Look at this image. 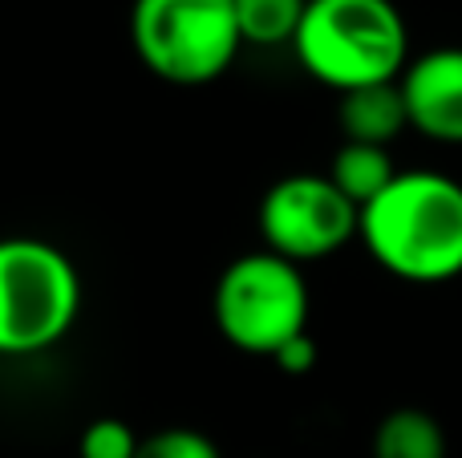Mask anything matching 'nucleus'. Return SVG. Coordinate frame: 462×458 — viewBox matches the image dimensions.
<instances>
[{"mask_svg": "<svg viewBox=\"0 0 462 458\" xmlns=\"http://www.w3.org/2000/svg\"><path fill=\"white\" fill-rule=\"evenodd\" d=\"M304 8H309V0H236L239 37H244V45L255 49L292 45Z\"/></svg>", "mask_w": 462, "mask_h": 458, "instance_id": "9b49d317", "label": "nucleus"}, {"mask_svg": "<svg viewBox=\"0 0 462 458\" xmlns=\"http://www.w3.org/2000/svg\"><path fill=\"white\" fill-rule=\"evenodd\" d=\"M398 86L410 130L439 146H462V45H439L410 57Z\"/></svg>", "mask_w": 462, "mask_h": 458, "instance_id": "0eeeda50", "label": "nucleus"}, {"mask_svg": "<svg viewBox=\"0 0 462 458\" xmlns=\"http://www.w3.org/2000/svg\"><path fill=\"white\" fill-rule=\"evenodd\" d=\"M81 308V276L57 243L32 235L0 240V353L53 349Z\"/></svg>", "mask_w": 462, "mask_h": 458, "instance_id": "7ed1b4c3", "label": "nucleus"}, {"mask_svg": "<svg viewBox=\"0 0 462 458\" xmlns=\"http://www.w3.org/2000/svg\"><path fill=\"white\" fill-rule=\"evenodd\" d=\"M263 248L292 264H317L357 240L361 211L333 187L328 175H284L260 199Z\"/></svg>", "mask_w": 462, "mask_h": 458, "instance_id": "423d86ee", "label": "nucleus"}, {"mask_svg": "<svg viewBox=\"0 0 462 458\" xmlns=\"http://www.w3.org/2000/svg\"><path fill=\"white\" fill-rule=\"evenodd\" d=\"M328 179H333L337 191L361 211L398 179V167H393V154L385 151V146L341 142V151L328 162Z\"/></svg>", "mask_w": 462, "mask_h": 458, "instance_id": "9d476101", "label": "nucleus"}, {"mask_svg": "<svg viewBox=\"0 0 462 458\" xmlns=\"http://www.w3.org/2000/svg\"><path fill=\"white\" fill-rule=\"evenodd\" d=\"M272 362H276V370H284L288 378H300V373H309L312 365H317V341H312L309 333H300V337H292L288 345H280L276 353H272Z\"/></svg>", "mask_w": 462, "mask_h": 458, "instance_id": "4468645a", "label": "nucleus"}, {"mask_svg": "<svg viewBox=\"0 0 462 458\" xmlns=\"http://www.w3.org/2000/svg\"><path fill=\"white\" fill-rule=\"evenodd\" d=\"M138 446H143V438H138L126 422L97 418V422H89L86 435H81L78 454L81 458H138Z\"/></svg>", "mask_w": 462, "mask_h": 458, "instance_id": "ddd939ff", "label": "nucleus"}, {"mask_svg": "<svg viewBox=\"0 0 462 458\" xmlns=\"http://www.w3.org/2000/svg\"><path fill=\"white\" fill-rule=\"evenodd\" d=\"M374 458H447V430L430 410L398 406L374 430Z\"/></svg>", "mask_w": 462, "mask_h": 458, "instance_id": "1a4fd4ad", "label": "nucleus"}, {"mask_svg": "<svg viewBox=\"0 0 462 458\" xmlns=\"http://www.w3.org/2000/svg\"><path fill=\"white\" fill-rule=\"evenodd\" d=\"M292 53L312 81L353 94L406 73L410 24L393 0H309Z\"/></svg>", "mask_w": 462, "mask_h": 458, "instance_id": "f03ea898", "label": "nucleus"}, {"mask_svg": "<svg viewBox=\"0 0 462 458\" xmlns=\"http://www.w3.org/2000/svg\"><path fill=\"white\" fill-rule=\"evenodd\" d=\"M211 313L227 345L252 357H272L280 345L309 333V280L300 264L276 252H247L224 268Z\"/></svg>", "mask_w": 462, "mask_h": 458, "instance_id": "39448f33", "label": "nucleus"}, {"mask_svg": "<svg viewBox=\"0 0 462 458\" xmlns=\"http://www.w3.org/2000/svg\"><path fill=\"white\" fill-rule=\"evenodd\" d=\"M337 126H341L345 142H365V146H385L410 130L406 118V102H402V86L385 81V86H365L341 94L337 102Z\"/></svg>", "mask_w": 462, "mask_h": 458, "instance_id": "6e6552de", "label": "nucleus"}, {"mask_svg": "<svg viewBox=\"0 0 462 458\" xmlns=\"http://www.w3.org/2000/svg\"><path fill=\"white\" fill-rule=\"evenodd\" d=\"M138 458H224V454H219V446L211 443L203 430L171 426V430H159V435L143 438Z\"/></svg>", "mask_w": 462, "mask_h": 458, "instance_id": "f8f14e48", "label": "nucleus"}, {"mask_svg": "<svg viewBox=\"0 0 462 458\" xmlns=\"http://www.w3.org/2000/svg\"><path fill=\"white\" fill-rule=\"evenodd\" d=\"M357 240L377 268L406 284H450L462 276V183L442 170H398L361 207Z\"/></svg>", "mask_w": 462, "mask_h": 458, "instance_id": "f257e3e1", "label": "nucleus"}, {"mask_svg": "<svg viewBox=\"0 0 462 458\" xmlns=\"http://www.w3.org/2000/svg\"><path fill=\"white\" fill-rule=\"evenodd\" d=\"M130 41L146 73L171 86L224 78L244 49L236 0H134Z\"/></svg>", "mask_w": 462, "mask_h": 458, "instance_id": "20e7f679", "label": "nucleus"}]
</instances>
